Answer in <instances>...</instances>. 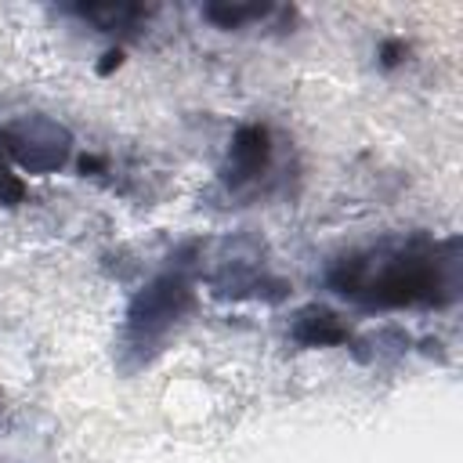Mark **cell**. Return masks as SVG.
<instances>
[{"label": "cell", "mask_w": 463, "mask_h": 463, "mask_svg": "<svg viewBox=\"0 0 463 463\" xmlns=\"http://www.w3.org/2000/svg\"><path fill=\"white\" fill-rule=\"evenodd\" d=\"M329 286L373 307L445 304L456 297V242H409L344 257Z\"/></svg>", "instance_id": "obj_1"}, {"label": "cell", "mask_w": 463, "mask_h": 463, "mask_svg": "<svg viewBox=\"0 0 463 463\" xmlns=\"http://www.w3.org/2000/svg\"><path fill=\"white\" fill-rule=\"evenodd\" d=\"M22 181L7 170V163H4V156H0V203H18L22 199Z\"/></svg>", "instance_id": "obj_6"}, {"label": "cell", "mask_w": 463, "mask_h": 463, "mask_svg": "<svg viewBox=\"0 0 463 463\" xmlns=\"http://www.w3.org/2000/svg\"><path fill=\"white\" fill-rule=\"evenodd\" d=\"M293 336L300 344H336V340H347V329H344V322L333 311H326V307H304L297 315Z\"/></svg>", "instance_id": "obj_5"}, {"label": "cell", "mask_w": 463, "mask_h": 463, "mask_svg": "<svg viewBox=\"0 0 463 463\" xmlns=\"http://www.w3.org/2000/svg\"><path fill=\"white\" fill-rule=\"evenodd\" d=\"M7 148L29 166V170H51L61 166L65 152H69V134L61 127H54L51 119H29L22 123L14 134H4Z\"/></svg>", "instance_id": "obj_3"}, {"label": "cell", "mask_w": 463, "mask_h": 463, "mask_svg": "<svg viewBox=\"0 0 463 463\" xmlns=\"http://www.w3.org/2000/svg\"><path fill=\"white\" fill-rule=\"evenodd\" d=\"M268 130L264 127H242L232 141V156H228V177L239 184V181H250L257 177L264 166H268Z\"/></svg>", "instance_id": "obj_4"}, {"label": "cell", "mask_w": 463, "mask_h": 463, "mask_svg": "<svg viewBox=\"0 0 463 463\" xmlns=\"http://www.w3.org/2000/svg\"><path fill=\"white\" fill-rule=\"evenodd\" d=\"M188 304H192V282L181 268H170L159 279H152L127 311L123 351H137V358L145 362V351H156L166 340V333L181 322Z\"/></svg>", "instance_id": "obj_2"}]
</instances>
